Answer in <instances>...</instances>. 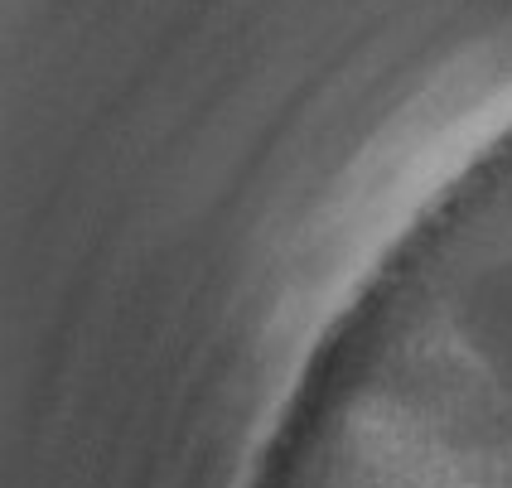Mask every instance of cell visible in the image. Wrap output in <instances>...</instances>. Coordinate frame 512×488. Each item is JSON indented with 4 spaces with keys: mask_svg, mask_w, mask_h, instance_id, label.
Returning a JSON list of instances; mask_svg holds the SVG:
<instances>
[{
    "mask_svg": "<svg viewBox=\"0 0 512 488\" xmlns=\"http://www.w3.org/2000/svg\"><path fill=\"white\" fill-rule=\"evenodd\" d=\"M455 334L479 373L512 402V257L488 261L459 286Z\"/></svg>",
    "mask_w": 512,
    "mask_h": 488,
    "instance_id": "obj_1",
    "label": "cell"
}]
</instances>
